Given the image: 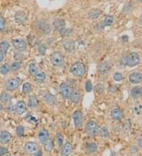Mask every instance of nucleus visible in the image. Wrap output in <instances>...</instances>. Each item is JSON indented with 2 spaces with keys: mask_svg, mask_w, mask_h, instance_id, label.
<instances>
[{
  "mask_svg": "<svg viewBox=\"0 0 142 156\" xmlns=\"http://www.w3.org/2000/svg\"><path fill=\"white\" fill-rule=\"evenodd\" d=\"M70 72L75 76H82L85 73V66L81 62H77L74 63L70 67Z\"/></svg>",
  "mask_w": 142,
  "mask_h": 156,
  "instance_id": "f257e3e1",
  "label": "nucleus"
},
{
  "mask_svg": "<svg viewBox=\"0 0 142 156\" xmlns=\"http://www.w3.org/2000/svg\"><path fill=\"white\" fill-rule=\"evenodd\" d=\"M98 126L94 121H89L85 126V133L89 137H95L98 133Z\"/></svg>",
  "mask_w": 142,
  "mask_h": 156,
  "instance_id": "f03ea898",
  "label": "nucleus"
},
{
  "mask_svg": "<svg viewBox=\"0 0 142 156\" xmlns=\"http://www.w3.org/2000/svg\"><path fill=\"white\" fill-rule=\"evenodd\" d=\"M51 62L54 66L61 67L64 64V57L59 51H55L51 55Z\"/></svg>",
  "mask_w": 142,
  "mask_h": 156,
  "instance_id": "7ed1b4c3",
  "label": "nucleus"
},
{
  "mask_svg": "<svg viewBox=\"0 0 142 156\" xmlns=\"http://www.w3.org/2000/svg\"><path fill=\"white\" fill-rule=\"evenodd\" d=\"M126 57V65L129 67H134L140 63V55L137 52H131Z\"/></svg>",
  "mask_w": 142,
  "mask_h": 156,
  "instance_id": "20e7f679",
  "label": "nucleus"
},
{
  "mask_svg": "<svg viewBox=\"0 0 142 156\" xmlns=\"http://www.w3.org/2000/svg\"><path fill=\"white\" fill-rule=\"evenodd\" d=\"M21 84V80L18 77L12 78L5 82V87L8 91H14Z\"/></svg>",
  "mask_w": 142,
  "mask_h": 156,
  "instance_id": "39448f33",
  "label": "nucleus"
},
{
  "mask_svg": "<svg viewBox=\"0 0 142 156\" xmlns=\"http://www.w3.org/2000/svg\"><path fill=\"white\" fill-rule=\"evenodd\" d=\"M24 149H25V151L28 154H34L35 153H36L38 151L40 150V147L38 145V144H36V142H27L26 144L24 146Z\"/></svg>",
  "mask_w": 142,
  "mask_h": 156,
  "instance_id": "423d86ee",
  "label": "nucleus"
},
{
  "mask_svg": "<svg viewBox=\"0 0 142 156\" xmlns=\"http://www.w3.org/2000/svg\"><path fill=\"white\" fill-rule=\"evenodd\" d=\"M73 120H74V126L77 129L80 128L82 126V122H83V114L81 111H76L73 114Z\"/></svg>",
  "mask_w": 142,
  "mask_h": 156,
  "instance_id": "0eeeda50",
  "label": "nucleus"
},
{
  "mask_svg": "<svg viewBox=\"0 0 142 156\" xmlns=\"http://www.w3.org/2000/svg\"><path fill=\"white\" fill-rule=\"evenodd\" d=\"M12 44H13L14 48L18 51H23L26 50L27 48L26 41L22 40V39H15V40H13Z\"/></svg>",
  "mask_w": 142,
  "mask_h": 156,
  "instance_id": "6e6552de",
  "label": "nucleus"
},
{
  "mask_svg": "<svg viewBox=\"0 0 142 156\" xmlns=\"http://www.w3.org/2000/svg\"><path fill=\"white\" fill-rule=\"evenodd\" d=\"M73 151V145L70 142H66L63 144L61 147L60 154L61 156H70Z\"/></svg>",
  "mask_w": 142,
  "mask_h": 156,
  "instance_id": "1a4fd4ad",
  "label": "nucleus"
},
{
  "mask_svg": "<svg viewBox=\"0 0 142 156\" xmlns=\"http://www.w3.org/2000/svg\"><path fill=\"white\" fill-rule=\"evenodd\" d=\"M129 81L133 84H137L142 81V74L138 72H133L129 75Z\"/></svg>",
  "mask_w": 142,
  "mask_h": 156,
  "instance_id": "9d476101",
  "label": "nucleus"
},
{
  "mask_svg": "<svg viewBox=\"0 0 142 156\" xmlns=\"http://www.w3.org/2000/svg\"><path fill=\"white\" fill-rule=\"evenodd\" d=\"M36 25H37L38 29H40L42 33H44V34H48L51 30V28L49 24H47L44 21H39L37 24H36Z\"/></svg>",
  "mask_w": 142,
  "mask_h": 156,
  "instance_id": "9b49d317",
  "label": "nucleus"
},
{
  "mask_svg": "<svg viewBox=\"0 0 142 156\" xmlns=\"http://www.w3.org/2000/svg\"><path fill=\"white\" fill-rule=\"evenodd\" d=\"M26 104L23 100L18 101L14 107V111H15L16 114H18V115H21V114H24L26 111Z\"/></svg>",
  "mask_w": 142,
  "mask_h": 156,
  "instance_id": "f8f14e48",
  "label": "nucleus"
},
{
  "mask_svg": "<svg viewBox=\"0 0 142 156\" xmlns=\"http://www.w3.org/2000/svg\"><path fill=\"white\" fill-rule=\"evenodd\" d=\"M59 91H60L61 95H63V97L65 99H70V87L65 83H62L59 85Z\"/></svg>",
  "mask_w": 142,
  "mask_h": 156,
  "instance_id": "ddd939ff",
  "label": "nucleus"
},
{
  "mask_svg": "<svg viewBox=\"0 0 142 156\" xmlns=\"http://www.w3.org/2000/svg\"><path fill=\"white\" fill-rule=\"evenodd\" d=\"M14 21L18 25H23L27 21V16L24 12L17 11L14 15Z\"/></svg>",
  "mask_w": 142,
  "mask_h": 156,
  "instance_id": "4468645a",
  "label": "nucleus"
},
{
  "mask_svg": "<svg viewBox=\"0 0 142 156\" xmlns=\"http://www.w3.org/2000/svg\"><path fill=\"white\" fill-rule=\"evenodd\" d=\"M12 139L11 134L7 131H2L0 133V143L2 144H9Z\"/></svg>",
  "mask_w": 142,
  "mask_h": 156,
  "instance_id": "2eb2a0df",
  "label": "nucleus"
},
{
  "mask_svg": "<svg viewBox=\"0 0 142 156\" xmlns=\"http://www.w3.org/2000/svg\"><path fill=\"white\" fill-rule=\"evenodd\" d=\"M111 118L115 121H120L123 118V112L121 109L115 108L111 112Z\"/></svg>",
  "mask_w": 142,
  "mask_h": 156,
  "instance_id": "dca6fc26",
  "label": "nucleus"
},
{
  "mask_svg": "<svg viewBox=\"0 0 142 156\" xmlns=\"http://www.w3.org/2000/svg\"><path fill=\"white\" fill-rule=\"evenodd\" d=\"M98 150V146L94 142H91V143H88L85 146V151L88 154H93L96 152Z\"/></svg>",
  "mask_w": 142,
  "mask_h": 156,
  "instance_id": "f3484780",
  "label": "nucleus"
},
{
  "mask_svg": "<svg viewBox=\"0 0 142 156\" xmlns=\"http://www.w3.org/2000/svg\"><path fill=\"white\" fill-rule=\"evenodd\" d=\"M38 138H39L40 143L44 144L46 140L49 139V132L47 131L46 129H42L38 133Z\"/></svg>",
  "mask_w": 142,
  "mask_h": 156,
  "instance_id": "a211bd4d",
  "label": "nucleus"
},
{
  "mask_svg": "<svg viewBox=\"0 0 142 156\" xmlns=\"http://www.w3.org/2000/svg\"><path fill=\"white\" fill-rule=\"evenodd\" d=\"M70 99L73 103L77 104L79 103L80 99H81V94H80L79 91L77 89H74L72 91H70Z\"/></svg>",
  "mask_w": 142,
  "mask_h": 156,
  "instance_id": "6ab92c4d",
  "label": "nucleus"
},
{
  "mask_svg": "<svg viewBox=\"0 0 142 156\" xmlns=\"http://www.w3.org/2000/svg\"><path fill=\"white\" fill-rule=\"evenodd\" d=\"M53 26L55 30L58 31V32H61L63 29H65L66 23H65L64 20L63 19H56L54 21Z\"/></svg>",
  "mask_w": 142,
  "mask_h": 156,
  "instance_id": "aec40b11",
  "label": "nucleus"
},
{
  "mask_svg": "<svg viewBox=\"0 0 142 156\" xmlns=\"http://www.w3.org/2000/svg\"><path fill=\"white\" fill-rule=\"evenodd\" d=\"M111 69V64L109 62H104L101 63L100 66H99V72L102 73V74H105L107 73Z\"/></svg>",
  "mask_w": 142,
  "mask_h": 156,
  "instance_id": "412c9836",
  "label": "nucleus"
},
{
  "mask_svg": "<svg viewBox=\"0 0 142 156\" xmlns=\"http://www.w3.org/2000/svg\"><path fill=\"white\" fill-rule=\"evenodd\" d=\"M63 45L64 49L66 51L71 52L74 49V43L71 40H63Z\"/></svg>",
  "mask_w": 142,
  "mask_h": 156,
  "instance_id": "4be33fe9",
  "label": "nucleus"
},
{
  "mask_svg": "<svg viewBox=\"0 0 142 156\" xmlns=\"http://www.w3.org/2000/svg\"><path fill=\"white\" fill-rule=\"evenodd\" d=\"M131 95L134 99L140 97L142 95V88L140 86H135L131 89Z\"/></svg>",
  "mask_w": 142,
  "mask_h": 156,
  "instance_id": "5701e85b",
  "label": "nucleus"
},
{
  "mask_svg": "<svg viewBox=\"0 0 142 156\" xmlns=\"http://www.w3.org/2000/svg\"><path fill=\"white\" fill-rule=\"evenodd\" d=\"M44 149L47 152H51L54 148V141L51 139H48L44 144Z\"/></svg>",
  "mask_w": 142,
  "mask_h": 156,
  "instance_id": "b1692460",
  "label": "nucleus"
},
{
  "mask_svg": "<svg viewBox=\"0 0 142 156\" xmlns=\"http://www.w3.org/2000/svg\"><path fill=\"white\" fill-rule=\"evenodd\" d=\"M38 103H39V101H38L37 97L36 95H32L29 96L28 98V106L32 108H36L38 106Z\"/></svg>",
  "mask_w": 142,
  "mask_h": 156,
  "instance_id": "393cba45",
  "label": "nucleus"
},
{
  "mask_svg": "<svg viewBox=\"0 0 142 156\" xmlns=\"http://www.w3.org/2000/svg\"><path fill=\"white\" fill-rule=\"evenodd\" d=\"M101 10H99V9H93V10H91L89 12V17L92 20H95L98 18L100 17V15L101 14Z\"/></svg>",
  "mask_w": 142,
  "mask_h": 156,
  "instance_id": "a878e982",
  "label": "nucleus"
},
{
  "mask_svg": "<svg viewBox=\"0 0 142 156\" xmlns=\"http://www.w3.org/2000/svg\"><path fill=\"white\" fill-rule=\"evenodd\" d=\"M11 99V96L8 92L6 91H2V93L0 94V101L2 103H7Z\"/></svg>",
  "mask_w": 142,
  "mask_h": 156,
  "instance_id": "bb28decb",
  "label": "nucleus"
},
{
  "mask_svg": "<svg viewBox=\"0 0 142 156\" xmlns=\"http://www.w3.org/2000/svg\"><path fill=\"white\" fill-rule=\"evenodd\" d=\"M9 48V44L7 42V41H2L0 44V51L2 52L3 55H6L7 53L8 50Z\"/></svg>",
  "mask_w": 142,
  "mask_h": 156,
  "instance_id": "cd10ccee",
  "label": "nucleus"
},
{
  "mask_svg": "<svg viewBox=\"0 0 142 156\" xmlns=\"http://www.w3.org/2000/svg\"><path fill=\"white\" fill-rule=\"evenodd\" d=\"M35 80L37 82L42 83L46 80V74L44 72H38L36 75L34 76Z\"/></svg>",
  "mask_w": 142,
  "mask_h": 156,
  "instance_id": "c85d7f7f",
  "label": "nucleus"
},
{
  "mask_svg": "<svg viewBox=\"0 0 142 156\" xmlns=\"http://www.w3.org/2000/svg\"><path fill=\"white\" fill-rule=\"evenodd\" d=\"M10 71V66L8 63H5L0 68V73L2 75H7Z\"/></svg>",
  "mask_w": 142,
  "mask_h": 156,
  "instance_id": "c756f323",
  "label": "nucleus"
},
{
  "mask_svg": "<svg viewBox=\"0 0 142 156\" xmlns=\"http://www.w3.org/2000/svg\"><path fill=\"white\" fill-rule=\"evenodd\" d=\"M28 72L29 73L33 76L36 74L38 73V67L36 66V63H30L29 64V66H28Z\"/></svg>",
  "mask_w": 142,
  "mask_h": 156,
  "instance_id": "7c9ffc66",
  "label": "nucleus"
},
{
  "mask_svg": "<svg viewBox=\"0 0 142 156\" xmlns=\"http://www.w3.org/2000/svg\"><path fill=\"white\" fill-rule=\"evenodd\" d=\"M100 135L101 137H103V138H108L109 137V135H110V133H109V130H108L107 127H106V126H104V127H102L100 129Z\"/></svg>",
  "mask_w": 142,
  "mask_h": 156,
  "instance_id": "2f4dec72",
  "label": "nucleus"
},
{
  "mask_svg": "<svg viewBox=\"0 0 142 156\" xmlns=\"http://www.w3.org/2000/svg\"><path fill=\"white\" fill-rule=\"evenodd\" d=\"M32 90V84L30 83H25L22 86V93L23 94H28Z\"/></svg>",
  "mask_w": 142,
  "mask_h": 156,
  "instance_id": "473e14b6",
  "label": "nucleus"
},
{
  "mask_svg": "<svg viewBox=\"0 0 142 156\" xmlns=\"http://www.w3.org/2000/svg\"><path fill=\"white\" fill-rule=\"evenodd\" d=\"M114 22V17L112 15H107L104 18V24L105 26H111Z\"/></svg>",
  "mask_w": 142,
  "mask_h": 156,
  "instance_id": "72a5a7b5",
  "label": "nucleus"
},
{
  "mask_svg": "<svg viewBox=\"0 0 142 156\" xmlns=\"http://www.w3.org/2000/svg\"><path fill=\"white\" fill-rule=\"evenodd\" d=\"M21 67V64L20 62L16 61L14 62H13L10 65V69L13 71H17L18 69H20V68Z\"/></svg>",
  "mask_w": 142,
  "mask_h": 156,
  "instance_id": "f704fd0d",
  "label": "nucleus"
},
{
  "mask_svg": "<svg viewBox=\"0 0 142 156\" xmlns=\"http://www.w3.org/2000/svg\"><path fill=\"white\" fill-rule=\"evenodd\" d=\"M16 133L19 137H21L25 135V128L22 126H18L16 129Z\"/></svg>",
  "mask_w": 142,
  "mask_h": 156,
  "instance_id": "c9c22d12",
  "label": "nucleus"
},
{
  "mask_svg": "<svg viewBox=\"0 0 142 156\" xmlns=\"http://www.w3.org/2000/svg\"><path fill=\"white\" fill-rule=\"evenodd\" d=\"M56 140L57 143H58V145H59V147L63 145V141H64V138H63V134L61 133H57L56 135Z\"/></svg>",
  "mask_w": 142,
  "mask_h": 156,
  "instance_id": "e433bc0d",
  "label": "nucleus"
},
{
  "mask_svg": "<svg viewBox=\"0 0 142 156\" xmlns=\"http://www.w3.org/2000/svg\"><path fill=\"white\" fill-rule=\"evenodd\" d=\"M45 98V100L47 101V103H51V104H54L55 103V98L52 95H51L50 93H47L44 96Z\"/></svg>",
  "mask_w": 142,
  "mask_h": 156,
  "instance_id": "4c0bfd02",
  "label": "nucleus"
},
{
  "mask_svg": "<svg viewBox=\"0 0 142 156\" xmlns=\"http://www.w3.org/2000/svg\"><path fill=\"white\" fill-rule=\"evenodd\" d=\"M6 28V19L3 17L0 16V32H2Z\"/></svg>",
  "mask_w": 142,
  "mask_h": 156,
  "instance_id": "58836bf2",
  "label": "nucleus"
},
{
  "mask_svg": "<svg viewBox=\"0 0 142 156\" xmlns=\"http://www.w3.org/2000/svg\"><path fill=\"white\" fill-rule=\"evenodd\" d=\"M113 77H114V80L117 82H120L121 80H122V79H123L122 74L121 73H118V72L115 73L114 74Z\"/></svg>",
  "mask_w": 142,
  "mask_h": 156,
  "instance_id": "ea45409f",
  "label": "nucleus"
},
{
  "mask_svg": "<svg viewBox=\"0 0 142 156\" xmlns=\"http://www.w3.org/2000/svg\"><path fill=\"white\" fill-rule=\"evenodd\" d=\"M85 90H86V91H88V92H90V91H93V84H92L90 80H88V81L85 83Z\"/></svg>",
  "mask_w": 142,
  "mask_h": 156,
  "instance_id": "a19ab883",
  "label": "nucleus"
},
{
  "mask_svg": "<svg viewBox=\"0 0 142 156\" xmlns=\"http://www.w3.org/2000/svg\"><path fill=\"white\" fill-rule=\"evenodd\" d=\"M8 153H9V151H8V149L6 147H0V156L7 155Z\"/></svg>",
  "mask_w": 142,
  "mask_h": 156,
  "instance_id": "79ce46f5",
  "label": "nucleus"
},
{
  "mask_svg": "<svg viewBox=\"0 0 142 156\" xmlns=\"http://www.w3.org/2000/svg\"><path fill=\"white\" fill-rule=\"evenodd\" d=\"M59 33H61V36H70V33H71V30L70 29H63V30L61 31V32H59Z\"/></svg>",
  "mask_w": 142,
  "mask_h": 156,
  "instance_id": "37998d69",
  "label": "nucleus"
},
{
  "mask_svg": "<svg viewBox=\"0 0 142 156\" xmlns=\"http://www.w3.org/2000/svg\"><path fill=\"white\" fill-rule=\"evenodd\" d=\"M95 89H96V91L98 93H102V92H104V86H103V84H97L96 86V88H95Z\"/></svg>",
  "mask_w": 142,
  "mask_h": 156,
  "instance_id": "c03bdc74",
  "label": "nucleus"
},
{
  "mask_svg": "<svg viewBox=\"0 0 142 156\" xmlns=\"http://www.w3.org/2000/svg\"><path fill=\"white\" fill-rule=\"evenodd\" d=\"M39 52H40L41 55H44L46 52V47L44 45H40L39 47Z\"/></svg>",
  "mask_w": 142,
  "mask_h": 156,
  "instance_id": "a18cd8bd",
  "label": "nucleus"
},
{
  "mask_svg": "<svg viewBox=\"0 0 142 156\" xmlns=\"http://www.w3.org/2000/svg\"><path fill=\"white\" fill-rule=\"evenodd\" d=\"M137 144L138 147L142 149V138H140L137 140Z\"/></svg>",
  "mask_w": 142,
  "mask_h": 156,
  "instance_id": "49530a36",
  "label": "nucleus"
},
{
  "mask_svg": "<svg viewBox=\"0 0 142 156\" xmlns=\"http://www.w3.org/2000/svg\"><path fill=\"white\" fill-rule=\"evenodd\" d=\"M121 65L123 66H126V57L122 58V59H121Z\"/></svg>",
  "mask_w": 142,
  "mask_h": 156,
  "instance_id": "de8ad7c7",
  "label": "nucleus"
},
{
  "mask_svg": "<svg viewBox=\"0 0 142 156\" xmlns=\"http://www.w3.org/2000/svg\"><path fill=\"white\" fill-rule=\"evenodd\" d=\"M33 156H43V154H42V151L40 150H39L36 153H35Z\"/></svg>",
  "mask_w": 142,
  "mask_h": 156,
  "instance_id": "09e8293b",
  "label": "nucleus"
},
{
  "mask_svg": "<svg viewBox=\"0 0 142 156\" xmlns=\"http://www.w3.org/2000/svg\"><path fill=\"white\" fill-rule=\"evenodd\" d=\"M4 60V55L2 53V52L0 51V63L2 62Z\"/></svg>",
  "mask_w": 142,
  "mask_h": 156,
  "instance_id": "8fccbe9b",
  "label": "nucleus"
},
{
  "mask_svg": "<svg viewBox=\"0 0 142 156\" xmlns=\"http://www.w3.org/2000/svg\"><path fill=\"white\" fill-rule=\"evenodd\" d=\"M2 109H3V107H2V104L0 103V112L2 111Z\"/></svg>",
  "mask_w": 142,
  "mask_h": 156,
  "instance_id": "3c124183",
  "label": "nucleus"
},
{
  "mask_svg": "<svg viewBox=\"0 0 142 156\" xmlns=\"http://www.w3.org/2000/svg\"><path fill=\"white\" fill-rule=\"evenodd\" d=\"M140 21H141L142 23V14H141V17H140Z\"/></svg>",
  "mask_w": 142,
  "mask_h": 156,
  "instance_id": "603ef678",
  "label": "nucleus"
},
{
  "mask_svg": "<svg viewBox=\"0 0 142 156\" xmlns=\"http://www.w3.org/2000/svg\"><path fill=\"white\" fill-rule=\"evenodd\" d=\"M5 156H9V155H5Z\"/></svg>",
  "mask_w": 142,
  "mask_h": 156,
  "instance_id": "864d4df0",
  "label": "nucleus"
},
{
  "mask_svg": "<svg viewBox=\"0 0 142 156\" xmlns=\"http://www.w3.org/2000/svg\"><path fill=\"white\" fill-rule=\"evenodd\" d=\"M109 1H110V0H109Z\"/></svg>",
  "mask_w": 142,
  "mask_h": 156,
  "instance_id": "5fc2aeb1",
  "label": "nucleus"
}]
</instances>
